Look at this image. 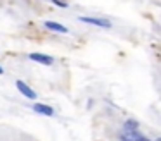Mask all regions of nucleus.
Listing matches in <instances>:
<instances>
[{
	"mask_svg": "<svg viewBox=\"0 0 161 141\" xmlns=\"http://www.w3.org/2000/svg\"><path fill=\"white\" fill-rule=\"evenodd\" d=\"M119 141H132V138L126 136V134L123 133V134H119Z\"/></svg>",
	"mask_w": 161,
	"mask_h": 141,
	"instance_id": "6e6552de",
	"label": "nucleus"
},
{
	"mask_svg": "<svg viewBox=\"0 0 161 141\" xmlns=\"http://www.w3.org/2000/svg\"><path fill=\"white\" fill-rule=\"evenodd\" d=\"M80 23H85V24H90V26H95V28H101V29H111L113 28V23L106 17H94V16H80L78 17Z\"/></svg>",
	"mask_w": 161,
	"mask_h": 141,
	"instance_id": "f257e3e1",
	"label": "nucleus"
},
{
	"mask_svg": "<svg viewBox=\"0 0 161 141\" xmlns=\"http://www.w3.org/2000/svg\"><path fill=\"white\" fill-rule=\"evenodd\" d=\"M123 129H125V133H132V131H137L139 129V122L133 119H126L125 124H123Z\"/></svg>",
	"mask_w": 161,
	"mask_h": 141,
	"instance_id": "423d86ee",
	"label": "nucleus"
},
{
	"mask_svg": "<svg viewBox=\"0 0 161 141\" xmlns=\"http://www.w3.org/2000/svg\"><path fill=\"white\" fill-rule=\"evenodd\" d=\"M50 2H52L54 5H57V7H63V9L69 7V2H68V0H50Z\"/></svg>",
	"mask_w": 161,
	"mask_h": 141,
	"instance_id": "0eeeda50",
	"label": "nucleus"
},
{
	"mask_svg": "<svg viewBox=\"0 0 161 141\" xmlns=\"http://www.w3.org/2000/svg\"><path fill=\"white\" fill-rule=\"evenodd\" d=\"M30 60L38 62V64H42V65H52L54 64V57H50V55H47V53H38V52L30 53Z\"/></svg>",
	"mask_w": 161,
	"mask_h": 141,
	"instance_id": "7ed1b4c3",
	"label": "nucleus"
},
{
	"mask_svg": "<svg viewBox=\"0 0 161 141\" xmlns=\"http://www.w3.org/2000/svg\"><path fill=\"white\" fill-rule=\"evenodd\" d=\"M43 26H45L47 29L54 31V33H61V34H68V33H69V29H68L66 26L56 23V21H45V23H43Z\"/></svg>",
	"mask_w": 161,
	"mask_h": 141,
	"instance_id": "39448f33",
	"label": "nucleus"
},
{
	"mask_svg": "<svg viewBox=\"0 0 161 141\" xmlns=\"http://www.w3.org/2000/svg\"><path fill=\"white\" fill-rule=\"evenodd\" d=\"M4 74V69H2V65H0V76Z\"/></svg>",
	"mask_w": 161,
	"mask_h": 141,
	"instance_id": "1a4fd4ad",
	"label": "nucleus"
},
{
	"mask_svg": "<svg viewBox=\"0 0 161 141\" xmlns=\"http://www.w3.org/2000/svg\"><path fill=\"white\" fill-rule=\"evenodd\" d=\"M31 108H33V112L40 113V115H45V117H52L56 113V110L50 105H47V103H33Z\"/></svg>",
	"mask_w": 161,
	"mask_h": 141,
	"instance_id": "20e7f679",
	"label": "nucleus"
},
{
	"mask_svg": "<svg viewBox=\"0 0 161 141\" xmlns=\"http://www.w3.org/2000/svg\"><path fill=\"white\" fill-rule=\"evenodd\" d=\"M16 88H18V91L21 93V95L25 96V98L33 100V102H35V100L38 98V95H36V93L33 91V88H31V86H28L25 81H21V79H18V81H16Z\"/></svg>",
	"mask_w": 161,
	"mask_h": 141,
	"instance_id": "f03ea898",
	"label": "nucleus"
}]
</instances>
